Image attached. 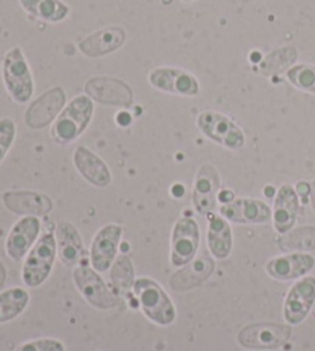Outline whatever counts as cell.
I'll list each match as a JSON object with an SVG mask.
<instances>
[{"mask_svg":"<svg viewBox=\"0 0 315 351\" xmlns=\"http://www.w3.org/2000/svg\"><path fill=\"white\" fill-rule=\"evenodd\" d=\"M92 114L94 100L86 94L75 96L54 121L51 128L53 141L62 145L77 141L90 127Z\"/></svg>","mask_w":315,"mask_h":351,"instance_id":"obj_1","label":"cell"},{"mask_svg":"<svg viewBox=\"0 0 315 351\" xmlns=\"http://www.w3.org/2000/svg\"><path fill=\"white\" fill-rule=\"evenodd\" d=\"M132 291L136 294L143 315L149 321L162 327H168L175 321V306L173 300L155 280L149 278L137 279Z\"/></svg>","mask_w":315,"mask_h":351,"instance_id":"obj_2","label":"cell"},{"mask_svg":"<svg viewBox=\"0 0 315 351\" xmlns=\"http://www.w3.org/2000/svg\"><path fill=\"white\" fill-rule=\"evenodd\" d=\"M2 77L6 91L16 104H27L34 94V80L27 58L18 47L11 48L2 62Z\"/></svg>","mask_w":315,"mask_h":351,"instance_id":"obj_3","label":"cell"},{"mask_svg":"<svg viewBox=\"0 0 315 351\" xmlns=\"http://www.w3.org/2000/svg\"><path fill=\"white\" fill-rule=\"evenodd\" d=\"M55 254H58L55 234L45 233L27 254L22 269L23 284L29 288L40 287L53 271Z\"/></svg>","mask_w":315,"mask_h":351,"instance_id":"obj_4","label":"cell"},{"mask_svg":"<svg viewBox=\"0 0 315 351\" xmlns=\"http://www.w3.org/2000/svg\"><path fill=\"white\" fill-rule=\"evenodd\" d=\"M197 127L207 139L226 149L238 152L244 147V134L236 122L216 111H203L197 117Z\"/></svg>","mask_w":315,"mask_h":351,"instance_id":"obj_5","label":"cell"},{"mask_svg":"<svg viewBox=\"0 0 315 351\" xmlns=\"http://www.w3.org/2000/svg\"><path fill=\"white\" fill-rule=\"evenodd\" d=\"M73 279L81 296L94 308L111 310L118 305V299L114 291H111L106 287L103 279L99 276V271L94 268L80 263L79 267L74 268Z\"/></svg>","mask_w":315,"mask_h":351,"instance_id":"obj_6","label":"cell"},{"mask_svg":"<svg viewBox=\"0 0 315 351\" xmlns=\"http://www.w3.org/2000/svg\"><path fill=\"white\" fill-rule=\"evenodd\" d=\"M292 328L291 325L274 324V322H260L251 324L243 327L237 335V341L244 348L254 350H274L291 339Z\"/></svg>","mask_w":315,"mask_h":351,"instance_id":"obj_7","label":"cell"},{"mask_svg":"<svg viewBox=\"0 0 315 351\" xmlns=\"http://www.w3.org/2000/svg\"><path fill=\"white\" fill-rule=\"evenodd\" d=\"M148 82L162 93L180 97H195L200 93L199 79L186 70L175 66H159L148 74Z\"/></svg>","mask_w":315,"mask_h":351,"instance_id":"obj_8","label":"cell"},{"mask_svg":"<svg viewBox=\"0 0 315 351\" xmlns=\"http://www.w3.org/2000/svg\"><path fill=\"white\" fill-rule=\"evenodd\" d=\"M85 93L94 102L106 106L129 108L134 104V91H132L129 84L116 77H91L85 84Z\"/></svg>","mask_w":315,"mask_h":351,"instance_id":"obj_9","label":"cell"},{"mask_svg":"<svg viewBox=\"0 0 315 351\" xmlns=\"http://www.w3.org/2000/svg\"><path fill=\"white\" fill-rule=\"evenodd\" d=\"M200 228L192 217H180L175 222L171 236V263L174 267H186L199 252Z\"/></svg>","mask_w":315,"mask_h":351,"instance_id":"obj_10","label":"cell"},{"mask_svg":"<svg viewBox=\"0 0 315 351\" xmlns=\"http://www.w3.org/2000/svg\"><path fill=\"white\" fill-rule=\"evenodd\" d=\"M65 102L66 94L63 88H51L29 105V108L25 112V123L31 130L47 128L49 123H53L59 117L62 110L65 108Z\"/></svg>","mask_w":315,"mask_h":351,"instance_id":"obj_11","label":"cell"},{"mask_svg":"<svg viewBox=\"0 0 315 351\" xmlns=\"http://www.w3.org/2000/svg\"><path fill=\"white\" fill-rule=\"evenodd\" d=\"M220 185H222V179L217 168L211 164L201 165L195 176L192 190L194 206L201 216H210L216 210Z\"/></svg>","mask_w":315,"mask_h":351,"instance_id":"obj_12","label":"cell"},{"mask_svg":"<svg viewBox=\"0 0 315 351\" xmlns=\"http://www.w3.org/2000/svg\"><path fill=\"white\" fill-rule=\"evenodd\" d=\"M123 228L117 223H108L97 231L91 245V265L99 273H105L112 267L118 243H121Z\"/></svg>","mask_w":315,"mask_h":351,"instance_id":"obj_13","label":"cell"},{"mask_svg":"<svg viewBox=\"0 0 315 351\" xmlns=\"http://www.w3.org/2000/svg\"><path fill=\"white\" fill-rule=\"evenodd\" d=\"M315 304V278H303L289 290L283 316L289 325H299L310 315Z\"/></svg>","mask_w":315,"mask_h":351,"instance_id":"obj_14","label":"cell"},{"mask_svg":"<svg viewBox=\"0 0 315 351\" xmlns=\"http://www.w3.org/2000/svg\"><path fill=\"white\" fill-rule=\"evenodd\" d=\"M220 215L226 221L236 223H249L260 225L273 221V211L269 206L258 199L240 197L232 199L229 202L220 206Z\"/></svg>","mask_w":315,"mask_h":351,"instance_id":"obj_15","label":"cell"},{"mask_svg":"<svg viewBox=\"0 0 315 351\" xmlns=\"http://www.w3.org/2000/svg\"><path fill=\"white\" fill-rule=\"evenodd\" d=\"M300 211L299 193L292 185H281L275 194L273 223L277 233L286 234L294 228Z\"/></svg>","mask_w":315,"mask_h":351,"instance_id":"obj_16","label":"cell"},{"mask_svg":"<svg viewBox=\"0 0 315 351\" xmlns=\"http://www.w3.org/2000/svg\"><path fill=\"white\" fill-rule=\"evenodd\" d=\"M40 233V221L36 216H25L14 223L6 239V254L12 261H22Z\"/></svg>","mask_w":315,"mask_h":351,"instance_id":"obj_17","label":"cell"},{"mask_svg":"<svg viewBox=\"0 0 315 351\" xmlns=\"http://www.w3.org/2000/svg\"><path fill=\"white\" fill-rule=\"evenodd\" d=\"M3 204L14 215L47 216L53 211V200L39 191H6Z\"/></svg>","mask_w":315,"mask_h":351,"instance_id":"obj_18","label":"cell"},{"mask_svg":"<svg viewBox=\"0 0 315 351\" xmlns=\"http://www.w3.org/2000/svg\"><path fill=\"white\" fill-rule=\"evenodd\" d=\"M126 40V31L122 27H108L96 31L79 42V49L86 58H102L121 49Z\"/></svg>","mask_w":315,"mask_h":351,"instance_id":"obj_19","label":"cell"},{"mask_svg":"<svg viewBox=\"0 0 315 351\" xmlns=\"http://www.w3.org/2000/svg\"><path fill=\"white\" fill-rule=\"evenodd\" d=\"M73 160L75 170L79 171L88 184L96 188H106L111 185L112 174L108 165L91 149H88L86 147H77L74 152Z\"/></svg>","mask_w":315,"mask_h":351,"instance_id":"obj_20","label":"cell"},{"mask_svg":"<svg viewBox=\"0 0 315 351\" xmlns=\"http://www.w3.org/2000/svg\"><path fill=\"white\" fill-rule=\"evenodd\" d=\"M315 267V258L307 253H292L270 259L266 271L277 280H294L311 273Z\"/></svg>","mask_w":315,"mask_h":351,"instance_id":"obj_21","label":"cell"},{"mask_svg":"<svg viewBox=\"0 0 315 351\" xmlns=\"http://www.w3.org/2000/svg\"><path fill=\"white\" fill-rule=\"evenodd\" d=\"M55 242H58V250L60 261L66 267L80 265V262L86 258V250L81 241V236L69 222H62L55 228Z\"/></svg>","mask_w":315,"mask_h":351,"instance_id":"obj_22","label":"cell"},{"mask_svg":"<svg viewBox=\"0 0 315 351\" xmlns=\"http://www.w3.org/2000/svg\"><path fill=\"white\" fill-rule=\"evenodd\" d=\"M207 248L220 261L228 258L232 252V230L222 215L211 213L207 216Z\"/></svg>","mask_w":315,"mask_h":351,"instance_id":"obj_23","label":"cell"},{"mask_svg":"<svg viewBox=\"0 0 315 351\" xmlns=\"http://www.w3.org/2000/svg\"><path fill=\"white\" fill-rule=\"evenodd\" d=\"M188 265L189 267H184L181 271H177L169 279V285L175 291L192 290L194 287H199L210 279L214 271V261L206 254L192 263H188Z\"/></svg>","mask_w":315,"mask_h":351,"instance_id":"obj_24","label":"cell"},{"mask_svg":"<svg viewBox=\"0 0 315 351\" xmlns=\"http://www.w3.org/2000/svg\"><path fill=\"white\" fill-rule=\"evenodd\" d=\"M18 3L28 14L49 23L63 22L71 12V8L62 0H18Z\"/></svg>","mask_w":315,"mask_h":351,"instance_id":"obj_25","label":"cell"},{"mask_svg":"<svg viewBox=\"0 0 315 351\" xmlns=\"http://www.w3.org/2000/svg\"><path fill=\"white\" fill-rule=\"evenodd\" d=\"M297 49L294 47L277 48L262 59L260 66H258V73L266 77L281 74L283 71H288L289 68L294 66L295 60H297Z\"/></svg>","mask_w":315,"mask_h":351,"instance_id":"obj_26","label":"cell"},{"mask_svg":"<svg viewBox=\"0 0 315 351\" xmlns=\"http://www.w3.org/2000/svg\"><path fill=\"white\" fill-rule=\"evenodd\" d=\"M29 294L23 288H10L0 293V324L10 322L27 310Z\"/></svg>","mask_w":315,"mask_h":351,"instance_id":"obj_27","label":"cell"},{"mask_svg":"<svg viewBox=\"0 0 315 351\" xmlns=\"http://www.w3.org/2000/svg\"><path fill=\"white\" fill-rule=\"evenodd\" d=\"M111 285L112 290L121 296H125L126 293L131 291L136 284V274L132 262L126 254L117 256L114 263L111 267Z\"/></svg>","mask_w":315,"mask_h":351,"instance_id":"obj_28","label":"cell"},{"mask_svg":"<svg viewBox=\"0 0 315 351\" xmlns=\"http://www.w3.org/2000/svg\"><path fill=\"white\" fill-rule=\"evenodd\" d=\"M279 247L283 252H314L315 250V227H300L291 230L280 241Z\"/></svg>","mask_w":315,"mask_h":351,"instance_id":"obj_29","label":"cell"},{"mask_svg":"<svg viewBox=\"0 0 315 351\" xmlns=\"http://www.w3.org/2000/svg\"><path fill=\"white\" fill-rule=\"evenodd\" d=\"M285 74L288 82L294 88L303 93L315 94V65L297 64L289 68Z\"/></svg>","mask_w":315,"mask_h":351,"instance_id":"obj_30","label":"cell"},{"mask_svg":"<svg viewBox=\"0 0 315 351\" xmlns=\"http://www.w3.org/2000/svg\"><path fill=\"white\" fill-rule=\"evenodd\" d=\"M16 139V123L10 117L0 119V165L8 154L12 142Z\"/></svg>","mask_w":315,"mask_h":351,"instance_id":"obj_31","label":"cell"},{"mask_svg":"<svg viewBox=\"0 0 315 351\" xmlns=\"http://www.w3.org/2000/svg\"><path fill=\"white\" fill-rule=\"evenodd\" d=\"M16 351H65V346L58 339H37L22 343Z\"/></svg>","mask_w":315,"mask_h":351,"instance_id":"obj_32","label":"cell"},{"mask_svg":"<svg viewBox=\"0 0 315 351\" xmlns=\"http://www.w3.org/2000/svg\"><path fill=\"white\" fill-rule=\"evenodd\" d=\"M5 282H6V269L3 267V263L0 262V288L5 285Z\"/></svg>","mask_w":315,"mask_h":351,"instance_id":"obj_33","label":"cell"},{"mask_svg":"<svg viewBox=\"0 0 315 351\" xmlns=\"http://www.w3.org/2000/svg\"><path fill=\"white\" fill-rule=\"evenodd\" d=\"M310 197H311V205H312L314 213H315V182H312V184H311V193H310Z\"/></svg>","mask_w":315,"mask_h":351,"instance_id":"obj_34","label":"cell"},{"mask_svg":"<svg viewBox=\"0 0 315 351\" xmlns=\"http://www.w3.org/2000/svg\"><path fill=\"white\" fill-rule=\"evenodd\" d=\"M181 2H195V0H181Z\"/></svg>","mask_w":315,"mask_h":351,"instance_id":"obj_35","label":"cell"}]
</instances>
